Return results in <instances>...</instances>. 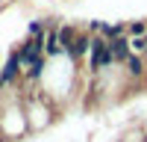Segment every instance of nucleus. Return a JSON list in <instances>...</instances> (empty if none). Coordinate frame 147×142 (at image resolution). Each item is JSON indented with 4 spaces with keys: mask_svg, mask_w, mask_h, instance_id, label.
Returning <instances> with one entry per match:
<instances>
[{
    "mask_svg": "<svg viewBox=\"0 0 147 142\" xmlns=\"http://www.w3.org/2000/svg\"><path fill=\"white\" fill-rule=\"evenodd\" d=\"M18 74H21V56H18V51H12L9 59H6V65H3V71H0V86H9V83H15Z\"/></svg>",
    "mask_w": 147,
    "mask_h": 142,
    "instance_id": "f03ea898",
    "label": "nucleus"
},
{
    "mask_svg": "<svg viewBox=\"0 0 147 142\" xmlns=\"http://www.w3.org/2000/svg\"><path fill=\"white\" fill-rule=\"evenodd\" d=\"M129 47H132V51H141V53H147V39H144V36H136V39L129 42Z\"/></svg>",
    "mask_w": 147,
    "mask_h": 142,
    "instance_id": "9d476101",
    "label": "nucleus"
},
{
    "mask_svg": "<svg viewBox=\"0 0 147 142\" xmlns=\"http://www.w3.org/2000/svg\"><path fill=\"white\" fill-rule=\"evenodd\" d=\"M144 39H147V36H144Z\"/></svg>",
    "mask_w": 147,
    "mask_h": 142,
    "instance_id": "9b49d317",
    "label": "nucleus"
},
{
    "mask_svg": "<svg viewBox=\"0 0 147 142\" xmlns=\"http://www.w3.org/2000/svg\"><path fill=\"white\" fill-rule=\"evenodd\" d=\"M109 51H112V59H115V62H127V59L132 56V47H129V42L124 39V36L109 39Z\"/></svg>",
    "mask_w": 147,
    "mask_h": 142,
    "instance_id": "7ed1b4c3",
    "label": "nucleus"
},
{
    "mask_svg": "<svg viewBox=\"0 0 147 142\" xmlns=\"http://www.w3.org/2000/svg\"><path fill=\"white\" fill-rule=\"evenodd\" d=\"M74 42H77V33H74L71 27H62V30H59V44H62V51H65V53L74 47Z\"/></svg>",
    "mask_w": 147,
    "mask_h": 142,
    "instance_id": "423d86ee",
    "label": "nucleus"
},
{
    "mask_svg": "<svg viewBox=\"0 0 147 142\" xmlns=\"http://www.w3.org/2000/svg\"><path fill=\"white\" fill-rule=\"evenodd\" d=\"M88 62H91V71H103V68H109V65L115 62L112 51H109V39H103V36H94V39H91Z\"/></svg>",
    "mask_w": 147,
    "mask_h": 142,
    "instance_id": "f257e3e1",
    "label": "nucleus"
},
{
    "mask_svg": "<svg viewBox=\"0 0 147 142\" xmlns=\"http://www.w3.org/2000/svg\"><path fill=\"white\" fill-rule=\"evenodd\" d=\"M88 51H91V39H88V36H77V42H74V47L68 51V56L71 59H80V56H85Z\"/></svg>",
    "mask_w": 147,
    "mask_h": 142,
    "instance_id": "20e7f679",
    "label": "nucleus"
},
{
    "mask_svg": "<svg viewBox=\"0 0 147 142\" xmlns=\"http://www.w3.org/2000/svg\"><path fill=\"white\" fill-rule=\"evenodd\" d=\"M127 30L132 33V39H136V36H147V24H144V21H132Z\"/></svg>",
    "mask_w": 147,
    "mask_h": 142,
    "instance_id": "1a4fd4ad",
    "label": "nucleus"
},
{
    "mask_svg": "<svg viewBox=\"0 0 147 142\" xmlns=\"http://www.w3.org/2000/svg\"><path fill=\"white\" fill-rule=\"evenodd\" d=\"M44 53H47V56H59V53H65L62 44H59V30H50V33H47V39H44Z\"/></svg>",
    "mask_w": 147,
    "mask_h": 142,
    "instance_id": "39448f33",
    "label": "nucleus"
},
{
    "mask_svg": "<svg viewBox=\"0 0 147 142\" xmlns=\"http://www.w3.org/2000/svg\"><path fill=\"white\" fill-rule=\"evenodd\" d=\"M127 68H129V74H132V77H141V71H144V62H141V59H138L136 53H132V56L127 59Z\"/></svg>",
    "mask_w": 147,
    "mask_h": 142,
    "instance_id": "0eeeda50",
    "label": "nucleus"
},
{
    "mask_svg": "<svg viewBox=\"0 0 147 142\" xmlns=\"http://www.w3.org/2000/svg\"><path fill=\"white\" fill-rule=\"evenodd\" d=\"M41 71H44V56H41V59H35V62L30 65L27 77H30V80H38V77H41Z\"/></svg>",
    "mask_w": 147,
    "mask_h": 142,
    "instance_id": "6e6552de",
    "label": "nucleus"
}]
</instances>
